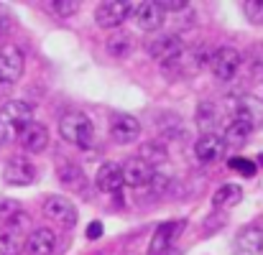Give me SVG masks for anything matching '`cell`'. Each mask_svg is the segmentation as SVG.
<instances>
[{
	"mask_svg": "<svg viewBox=\"0 0 263 255\" xmlns=\"http://www.w3.org/2000/svg\"><path fill=\"white\" fill-rule=\"evenodd\" d=\"M243 13L251 23L263 26V0H246L243 3Z\"/></svg>",
	"mask_w": 263,
	"mask_h": 255,
	"instance_id": "d4e9b609",
	"label": "cell"
},
{
	"mask_svg": "<svg viewBox=\"0 0 263 255\" xmlns=\"http://www.w3.org/2000/svg\"><path fill=\"white\" fill-rule=\"evenodd\" d=\"M28 227H31V220L23 212H18L15 217L5 220V225L0 227V255L23 253V245H26V238H28Z\"/></svg>",
	"mask_w": 263,
	"mask_h": 255,
	"instance_id": "3957f363",
	"label": "cell"
},
{
	"mask_svg": "<svg viewBox=\"0 0 263 255\" xmlns=\"http://www.w3.org/2000/svg\"><path fill=\"white\" fill-rule=\"evenodd\" d=\"M51 10L57 13V15H74L77 10H80V3L77 0H54L51 3Z\"/></svg>",
	"mask_w": 263,
	"mask_h": 255,
	"instance_id": "4316f807",
	"label": "cell"
},
{
	"mask_svg": "<svg viewBox=\"0 0 263 255\" xmlns=\"http://www.w3.org/2000/svg\"><path fill=\"white\" fill-rule=\"evenodd\" d=\"M133 36L130 33H125V31H115L110 38H107V54L110 56H115V59H123V56H128L130 51H133Z\"/></svg>",
	"mask_w": 263,
	"mask_h": 255,
	"instance_id": "44dd1931",
	"label": "cell"
},
{
	"mask_svg": "<svg viewBox=\"0 0 263 255\" xmlns=\"http://www.w3.org/2000/svg\"><path fill=\"white\" fill-rule=\"evenodd\" d=\"M181 51H184V44H181V36L179 33H159V36H154V38L146 41V54L151 59L161 62V64H169Z\"/></svg>",
	"mask_w": 263,
	"mask_h": 255,
	"instance_id": "8992f818",
	"label": "cell"
},
{
	"mask_svg": "<svg viewBox=\"0 0 263 255\" xmlns=\"http://www.w3.org/2000/svg\"><path fill=\"white\" fill-rule=\"evenodd\" d=\"M225 151H228V146H225L222 135H217V133H207V135H202V138L194 143V156H197V161H202V164H215V161H220V159L225 156Z\"/></svg>",
	"mask_w": 263,
	"mask_h": 255,
	"instance_id": "4fadbf2b",
	"label": "cell"
},
{
	"mask_svg": "<svg viewBox=\"0 0 263 255\" xmlns=\"http://www.w3.org/2000/svg\"><path fill=\"white\" fill-rule=\"evenodd\" d=\"M228 164H230V169L238 171V173H243V176H253V173L258 171V166H256L251 159H243V156H238V159H230Z\"/></svg>",
	"mask_w": 263,
	"mask_h": 255,
	"instance_id": "484cf974",
	"label": "cell"
},
{
	"mask_svg": "<svg viewBox=\"0 0 263 255\" xmlns=\"http://www.w3.org/2000/svg\"><path fill=\"white\" fill-rule=\"evenodd\" d=\"M240 199H243V189H240L238 184H222V186L212 194V204H215V207H222V209L235 207Z\"/></svg>",
	"mask_w": 263,
	"mask_h": 255,
	"instance_id": "7402d4cb",
	"label": "cell"
},
{
	"mask_svg": "<svg viewBox=\"0 0 263 255\" xmlns=\"http://www.w3.org/2000/svg\"><path fill=\"white\" fill-rule=\"evenodd\" d=\"M59 135L77 146V148H89L95 141V130H92V120L80 110H69L59 117Z\"/></svg>",
	"mask_w": 263,
	"mask_h": 255,
	"instance_id": "7a4b0ae2",
	"label": "cell"
},
{
	"mask_svg": "<svg viewBox=\"0 0 263 255\" xmlns=\"http://www.w3.org/2000/svg\"><path fill=\"white\" fill-rule=\"evenodd\" d=\"M141 161H146L148 166H156V161H166V148L161 143H146L138 153Z\"/></svg>",
	"mask_w": 263,
	"mask_h": 255,
	"instance_id": "cb8c5ba5",
	"label": "cell"
},
{
	"mask_svg": "<svg viewBox=\"0 0 263 255\" xmlns=\"http://www.w3.org/2000/svg\"><path fill=\"white\" fill-rule=\"evenodd\" d=\"M110 135L120 146L136 143L138 135H141V123L133 115H128V112H112L110 115Z\"/></svg>",
	"mask_w": 263,
	"mask_h": 255,
	"instance_id": "30bf717a",
	"label": "cell"
},
{
	"mask_svg": "<svg viewBox=\"0 0 263 255\" xmlns=\"http://www.w3.org/2000/svg\"><path fill=\"white\" fill-rule=\"evenodd\" d=\"M18 141H21V146H23L26 153H41V151H46V146H49V130H46V125L31 120V123L21 130Z\"/></svg>",
	"mask_w": 263,
	"mask_h": 255,
	"instance_id": "9a60e30c",
	"label": "cell"
},
{
	"mask_svg": "<svg viewBox=\"0 0 263 255\" xmlns=\"http://www.w3.org/2000/svg\"><path fill=\"white\" fill-rule=\"evenodd\" d=\"M59 181H62L64 186H69V189H82V186L87 184L82 169H80L77 164H69V161H64V164L59 166Z\"/></svg>",
	"mask_w": 263,
	"mask_h": 255,
	"instance_id": "603a6c76",
	"label": "cell"
},
{
	"mask_svg": "<svg viewBox=\"0 0 263 255\" xmlns=\"http://www.w3.org/2000/svg\"><path fill=\"white\" fill-rule=\"evenodd\" d=\"M130 15H133V21H136V26H138L141 31H159V28L164 26V15H166V13L159 8V3L146 0V3L136 5Z\"/></svg>",
	"mask_w": 263,
	"mask_h": 255,
	"instance_id": "7c38bea8",
	"label": "cell"
},
{
	"mask_svg": "<svg viewBox=\"0 0 263 255\" xmlns=\"http://www.w3.org/2000/svg\"><path fill=\"white\" fill-rule=\"evenodd\" d=\"M54 248H57V235L49 227L31 230L28 238H26V245H23V250L28 255H51Z\"/></svg>",
	"mask_w": 263,
	"mask_h": 255,
	"instance_id": "2e32d148",
	"label": "cell"
},
{
	"mask_svg": "<svg viewBox=\"0 0 263 255\" xmlns=\"http://www.w3.org/2000/svg\"><path fill=\"white\" fill-rule=\"evenodd\" d=\"M133 8H136V3H130V0H107L95 8V21L100 28H118L133 13Z\"/></svg>",
	"mask_w": 263,
	"mask_h": 255,
	"instance_id": "52a82bcc",
	"label": "cell"
},
{
	"mask_svg": "<svg viewBox=\"0 0 263 255\" xmlns=\"http://www.w3.org/2000/svg\"><path fill=\"white\" fill-rule=\"evenodd\" d=\"M26 59L23 51L15 44H3L0 46V85H15L23 74Z\"/></svg>",
	"mask_w": 263,
	"mask_h": 255,
	"instance_id": "9c48e42d",
	"label": "cell"
},
{
	"mask_svg": "<svg viewBox=\"0 0 263 255\" xmlns=\"http://www.w3.org/2000/svg\"><path fill=\"white\" fill-rule=\"evenodd\" d=\"M87 238L89 240H97V238H102V222H92L87 227Z\"/></svg>",
	"mask_w": 263,
	"mask_h": 255,
	"instance_id": "4dcf8cb0",
	"label": "cell"
},
{
	"mask_svg": "<svg viewBox=\"0 0 263 255\" xmlns=\"http://www.w3.org/2000/svg\"><path fill=\"white\" fill-rule=\"evenodd\" d=\"M10 26H13V15L5 5H0V36H5L10 31Z\"/></svg>",
	"mask_w": 263,
	"mask_h": 255,
	"instance_id": "f546056e",
	"label": "cell"
},
{
	"mask_svg": "<svg viewBox=\"0 0 263 255\" xmlns=\"http://www.w3.org/2000/svg\"><path fill=\"white\" fill-rule=\"evenodd\" d=\"M44 214H46V220H51L54 225H59V227H74L77 225V207H74V202L72 199H67V197H59V194H54V197H49L46 202H44Z\"/></svg>",
	"mask_w": 263,
	"mask_h": 255,
	"instance_id": "ba28073f",
	"label": "cell"
},
{
	"mask_svg": "<svg viewBox=\"0 0 263 255\" xmlns=\"http://www.w3.org/2000/svg\"><path fill=\"white\" fill-rule=\"evenodd\" d=\"M207 62H210L207 46H199V49L192 46V49H184L169 64H164V72H166L169 77H192V74H197Z\"/></svg>",
	"mask_w": 263,
	"mask_h": 255,
	"instance_id": "277c9868",
	"label": "cell"
},
{
	"mask_svg": "<svg viewBox=\"0 0 263 255\" xmlns=\"http://www.w3.org/2000/svg\"><path fill=\"white\" fill-rule=\"evenodd\" d=\"M207 64H210L215 80L230 82V80L238 74V69H240V64H243V56H240L238 49H233V46H220L217 51L210 54V62H207Z\"/></svg>",
	"mask_w": 263,
	"mask_h": 255,
	"instance_id": "5b68a950",
	"label": "cell"
},
{
	"mask_svg": "<svg viewBox=\"0 0 263 255\" xmlns=\"http://www.w3.org/2000/svg\"><path fill=\"white\" fill-rule=\"evenodd\" d=\"M33 120V105L26 100H10L0 107V148L13 143L21 130Z\"/></svg>",
	"mask_w": 263,
	"mask_h": 255,
	"instance_id": "6da1fadb",
	"label": "cell"
},
{
	"mask_svg": "<svg viewBox=\"0 0 263 255\" xmlns=\"http://www.w3.org/2000/svg\"><path fill=\"white\" fill-rule=\"evenodd\" d=\"M181 230H184V220L161 225V227L156 230L154 240H151V253H154V255H164L169 248H172V243H174L176 238L181 235Z\"/></svg>",
	"mask_w": 263,
	"mask_h": 255,
	"instance_id": "ac0fdd59",
	"label": "cell"
},
{
	"mask_svg": "<svg viewBox=\"0 0 263 255\" xmlns=\"http://www.w3.org/2000/svg\"><path fill=\"white\" fill-rule=\"evenodd\" d=\"M95 184H97V189L102 191V194H115V191H120V186H123V169H120V164H102L100 171H97V176H95Z\"/></svg>",
	"mask_w": 263,
	"mask_h": 255,
	"instance_id": "e0dca14e",
	"label": "cell"
},
{
	"mask_svg": "<svg viewBox=\"0 0 263 255\" xmlns=\"http://www.w3.org/2000/svg\"><path fill=\"white\" fill-rule=\"evenodd\" d=\"M159 8L166 13V10H172V13H181V10H186L189 8V3L186 0H161L159 3Z\"/></svg>",
	"mask_w": 263,
	"mask_h": 255,
	"instance_id": "f1b7e54d",
	"label": "cell"
},
{
	"mask_svg": "<svg viewBox=\"0 0 263 255\" xmlns=\"http://www.w3.org/2000/svg\"><path fill=\"white\" fill-rule=\"evenodd\" d=\"M18 212H21V204H18V202H13V199H0V217L10 220V217H15Z\"/></svg>",
	"mask_w": 263,
	"mask_h": 255,
	"instance_id": "83f0119b",
	"label": "cell"
},
{
	"mask_svg": "<svg viewBox=\"0 0 263 255\" xmlns=\"http://www.w3.org/2000/svg\"><path fill=\"white\" fill-rule=\"evenodd\" d=\"M33 179H36V166L26 156H13L3 169V181L8 186H28L33 184Z\"/></svg>",
	"mask_w": 263,
	"mask_h": 255,
	"instance_id": "8fae6325",
	"label": "cell"
},
{
	"mask_svg": "<svg viewBox=\"0 0 263 255\" xmlns=\"http://www.w3.org/2000/svg\"><path fill=\"white\" fill-rule=\"evenodd\" d=\"M194 123H197V128L199 130H204V135L220 123V110H217V105L215 102H199V107H197V112H194Z\"/></svg>",
	"mask_w": 263,
	"mask_h": 255,
	"instance_id": "ffe728a7",
	"label": "cell"
},
{
	"mask_svg": "<svg viewBox=\"0 0 263 255\" xmlns=\"http://www.w3.org/2000/svg\"><path fill=\"white\" fill-rule=\"evenodd\" d=\"M235 255H263V230L246 227L235 238Z\"/></svg>",
	"mask_w": 263,
	"mask_h": 255,
	"instance_id": "d6986e66",
	"label": "cell"
},
{
	"mask_svg": "<svg viewBox=\"0 0 263 255\" xmlns=\"http://www.w3.org/2000/svg\"><path fill=\"white\" fill-rule=\"evenodd\" d=\"M123 184H128V186H133V189H143V186H148V181L154 179V166H148L146 161H141L138 156H133V159H128L123 166Z\"/></svg>",
	"mask_w": 263,
	"mask_h": 255,
	"instance_id": "5bb4252c",
	"label": "cell"
}]
</instances>
